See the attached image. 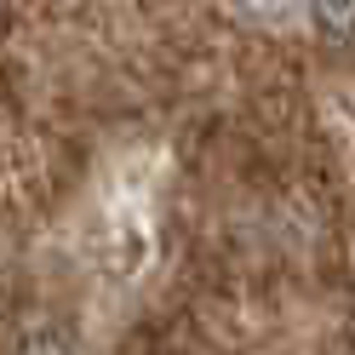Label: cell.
<instances>
[{
	"instance_id": "cell-1",
	"label": "cell",
	"mask_w": 355,
	"mask_h": 355,
	"mask_svg": "<svg viewBox=\"0 0 355 355\" xmlns=\"http://www.w3.org/2000/svg\"><path fill=\"white\" fill-rule=\"evenodd\" d=\"M315 24H321L327 40L349 46L355 40V0H315Z\"/></svg>"
},
{
	"instance_id": "cell-2",
	"label": "cell",
	"mask_w": 355,
	"mask_h": 355,
	"mask_svg": "<svg viewBox=\"0 0 355 355\" xmlns=\"http://www.w3.org/2000/svg\"><path fill=\"white\" fill-rule=\"evenodd\" d=\"M24 355H69V349H63V344H52V338H40V344H29Z\"/></svg>"
}]
</instances>
